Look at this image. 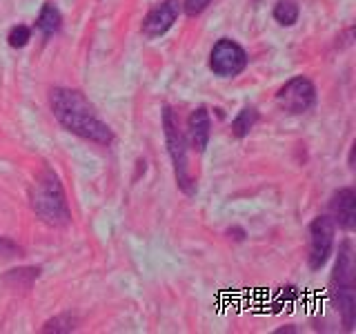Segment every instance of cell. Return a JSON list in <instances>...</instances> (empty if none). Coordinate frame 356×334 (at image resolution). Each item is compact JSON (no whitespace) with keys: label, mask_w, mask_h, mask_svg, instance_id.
<instances>
[{"label":"cell","mask_w":356,"mask_h":334,"mask_svg":"<svg viewBox=\"0 0 356 334\" xmlns=\"http://www.w3.org/2000/svg\"><path fill=\"white\" fill-rule=\"evenodd\" d=\"M256 120H259V109L256 107H243L238 116L232 120V134L236 138H245L254 129Z\"/></svg>","instance_id":"cell-12"},{"label":"cell","mask_w":356,"mask_h":334,"mask_svg":"<svg viewBox=\"0 0 356 334\" xmlns=\"http://www.w3.org/2000/svg\"><path fill=\"white\" fill-rule=\"evenodd\" d=\"M7 40H9V45L14 49L25 47V45L31 40V29L27 25H14V27L9 29V33H7Z\"/></svg>","instance_id":"cell-15"},{"label":"cell","mask_w":356,"mask_h":334,"mask_svg":"<svg viewBox=\"0 0 356 334\" xmlns=\"http://www.w3.org/2000/svg\"><path fill=\"white\" fill-rule=\"evenodd\" d=\"M183 3L181 0H163L161 5H156L143 20V33L147 38H159L165 31H170L176 18L181 16Z\"/></svg>","instance_id":"cell-8"},{"label":"cell","mask_w":356,"mask_h":334,"mask_svg":"<svg viewBox=\"0 0 356 334\" xmlns=\"http://www.w3.org/2000/svg\"><path fill=\"white\" fill-rule=\"evenodd\" d=\"M211 5V0H185L183 3V11L189 16V18H196L200 16L203 11Z\"/></svg>","instance_id":"cell-17"},{"label":"cell","mask_w":356,"mask_h":334,"mask_svg":"<svg viewBox=\"0 0 356 334\" xmlns=\"http://www.w3.org/2000/svg\"><path fill=\"white\" fill-rule=\"evenodd\" d=\"M332 294L334 303L343 319L345 330H354V315H356V301H354V254L352 243L345 241L339 250V259L334 265L332 274Z\"/></svg>","instance_id":"cell-3"},{"label":"cell","mask_w":356,"mask_h":334,"mask_svg":"<svg viewBox=\"0 0 356 334\" xmlns=\"http://www.w3.org/2000/svg\"><path fill=\"white\" fill-rule=\"evenodd\" d=\"M276 103L287 114H305L316 103V87L305 76H294L276 94Z\"/></svg>","instance_id":"cell-5"},{"label":"cell","mask_w":356,"mask_h":334,"mask_svg":"<svg viewBox=\"0 0 356 334\" xmlns=\"http://www.w3.org/2000/svg\"><path fill=\"white\" fill-rule=\"evenodd\" d=\"M74 328H76V319L70 315H60V317L44 323L42 332H72Z\"/></svg>","instance_id":"cell-16"},{"label":"cell","mask_w":356,"mask_h":334,"mask_svg":"<svg viewBox=\"0 0 356 334\" xmlns=\"http://www.w3.org/2000/svg\"><path fill=\"white\" fill-rule=\"evenodd\" d=\"M20 254L22 250L18 243H14L7 237H0V259H14V256H20Z\"/></svg>","instance_id":"cell-18"},{"label":"cell","mask_w":356,"mask_h":334,"mask_svg":"<svg viewBox=\"0 0 356 334\" xmlns=\"http://www.w3.org/2000/svg\"><path fill=\"white\" fill-rule=\"evenodd\" d=\"M163 129H165V143H167V152H170V159L174 165V176H176V185L181 187V192L187 196L196 194V181L189 170V159H187V141L183 136L181 127H178V120L172 107L163 109Z\"/></svg>","instance_id":"cell-4"},{"label":"cell","mask_w":356,"mask_h":334,"mask_svg":"<svg viewBox=\"0 0 356 334\" xmlns=\"http://www.w3.org/2000/svg\"><path fill=\"white\" fill-rule=\"evenodd\" d=\"M60 27H63V16H60L58 7L51 5V3H44L42 9H40V14H38V18H36V29L42 33L44 38H49Z\"/></svg>","instance_id":"cell-11"},{"label":"cell","mask_w":356,"mask_h":334,"mask_svg":"<svg viewBox=\"0 0 356 334\" xmlns=\"http://www.w3.org/2000/svg\"><path fill=\"white\" fill-rule=\"evenodd\" d=\"M334 232L337 225L330 216H316L309 225V267L321 270L327 263L334 248Z\"/></svg>","instance_id":"cell-7"},{"label":"cell","mask_w":356,"mask_h":334,"mask_svg":"<svg viewBox=\"0 0 356 334\" xmlns=\"http://www.w3.org/2000/svg\"><path fill=\"white\" fill-rule=\"evenodd\" d=\"M49 105L56 120L60 125L81 136L85 141H92L98 145H109L114 141V132L107 122L96 114L94 105L78 92L70 87H56L49 94Z\"/></svg>","instance_id":"cell-1"},{"label":"cell","mask_w":356,"mask_h":334,"mask_svg":"<svg viewBox=\"0 0 356 334\" xmlns=\"http://www.w3.org/2000/svg\"><path fill=\"white\" fill-rule=\"evenodd\" d=\"M40 276L38 267H18V270H9L5 276V283L18 289H29L31 283Z\"/></svg>","instance_id":"cell-13"},{"label":"cell","mask_w":356,"mask_h":334,"mask_svg":"<svg viewBox=\"0 0 356 334\" xmlns=\"http://www.w3.org/2000/svg\"><path fill=\"white\" fill-rule=\"evenodd\" d=\"M330 218L334 221V225H339L343 230H354L356 221V194L352 187H343L330 200Z\"/></svg>","instance_id":"cell-9"},{"label":"cell","mask_w":356,"mask_h":334,"mask_svg":"<svg viewBox=\"0 0 356 334\" xmlns=\"http://www.w3.org/2000/svg\"><path fill=\"white\" fill-rule=\"evenodd\" d=\"M298 14H300V9H298L296 0H278L276 7H274L276 22H281V25H285V27H292L298 20Z\"/></svg>","instance_id":"cell-14"},{"label":"cell","mask_w":356,"mask_h":334,"mask_svg":"<svg viewBox=\"0 0 356 334\" xmlns=\"http://www.w3.org/2000/svg\"><path fill=\"white\" fill-rule=\"evenodd\" d=\"M209 134H211L209 111L205 107L194 109L187 118V138H189V145H192V150L203 154L209 143Z\"/></svg>","instance_id":"cell-10"},{"label":"cell","mask_w":356,"mask_h":334,"mask_svg":"<svg viewBox=\"0 0 356 334\" xmlns=\"http://www.w3.org/2000/svg\"><path fill=\"white\" fill-rule=\"evenodd\" d=\"M29 200H31V209L36 212L38 218L42 223H47V225L63 228L72 221V212H70V205H67L60 178L56 176V172H51L49 167H44L36 176V181H33L31 192H29Z\"/></svg>","instance_id":"cell-2"},{"label":"cell","mask_w":356,"mask_h":334,"mask_svg":"<svg viewBox=\"0 0 356 334\" xmlns=\"http://www.w3.org/2000/svg\"><path fill=\"white\" fill-rule=\"evenodd\" d=\"M209 67L216 76H238L248 67V54L238 42L229 38H220L209 54Z\"/></svg>","instance_id":"cell-6"}]
</instances>
